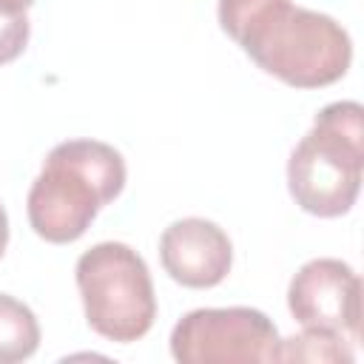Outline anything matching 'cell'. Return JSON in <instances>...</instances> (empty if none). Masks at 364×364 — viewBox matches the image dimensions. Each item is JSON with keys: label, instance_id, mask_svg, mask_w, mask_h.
<instances>
[{"label": "cell", "instance_id": "9", "mask_svg": "<svg viewBox=\"0 0 364 364\" xmlns=\"http://www.w3.org/2000/svg\"><path fill=\"white\" fill-rule=\"evenodd\" d=\"M353 361V350L341 333L304 327V333L279 341V361Z\"/></svg>", "mask_w": 364, "mask_h": 364}, {"label": "cell", "instance_id": "11", "mask_svg": "<svg viewBox=\"0 0 364 364\" xmlns=\"http://www.w3.org/2000/svg\"><path fill=\"white\" fill-rule=\"evenodd\" d=\"M6 245H9V216H6V208L0 205V256L6 253Z\"/></svg>", "mask_w": 364, "mask_h": 364}, {"label": "cell", "instance_id": "12", "mask_svg": "<svg viewBox=\"0 0 364 364\" xmlns=\"http://www.w3.org/2000/svg\"><path fill=\"white\" fill-rule=\"evenodd\" d=\"M0 3H3V6H9V9H17V11H26V9H28V6L34 3V0H0Z\"/></svg>", "mask_w": 364, "mask_h": 364}, {"label": "cell", "instance_id": "4", "mask_svg": "<svg viewBox=\"0 0 364 364\" xmlns=\"http://www.w3.org/2000/svg\"><path fill=\"white\" fill-rule=\"evenodd\" d=\"M77 290L85 321L108 341L131 344L156 318V296L145 259L125 242H100L77 259Z\"/></svg>", "mask_w": 364, "mask_h": 364}, {"label": "cell", "instance_id": "1", "mask_svg": "<svg viewBox=\"0 0 364 364\" xmlns=\"http://www.w3.org/2000/svg\"><path fill=\"white\" fill-rule=\"evenodd\" d=\"M222 31L270 77L293 88L338 82L353 63V40L330 14L290 0H219Z\"/></svg>", "mask_w": 364, "mask_h": 364}, {"label": "cell", "instance_id": "2", "mask_svg": "<svg viewBox=\"0 0 364 364\" xmlns=\"http://www.w3.org/2000/svg\"><path fill=\"white\" fill-rule=\"evenodd\" d=\"M122 154L100 139H68L48 151L43 171L31 182L26 213L34 233L51 245L77 242L100 208L125 188Z\"/></svg>", "mask_w": 364, "mask_h": 364}, {"label": "cell", "instance_id": "10", "mask_svg": "<svg viewBox=\"0 0 364 364\" xmlns=\"http://www.w3.org/2000/svg\"><path fill=\"white\" fill-rule=\"evenodd\" d=\"M28 31L31 26H28L26 11H17L0 3V65L17 60L26 51Z\"/></svg>", "mask_w": 364, "mask_h": 364}, {"label": "cell", "instance_id": "8", "mask_svg": "<svg viewBox=\"0 0 364 364\" xmlns=\"http://www.w3.org/2000/svg\"><path fill=\"white\" fill-rule=\"evenodd\" d=\"M40 347V324L28 304L0 293V364L26 361Z\"/></svg>", "mask_w": 364, "mask_h": 364}, {"label": "cell", "instance_id": "7", "mask_svg": "<svg viewBox=\"0 0 364 364\" xmlns=\"http://www.w3.org/2000/svg\"><path fill=\"white\" fill-rule=\"evenodd\" d=\"M159 259L173 282L202 290L225 282L233 264V245L216 222L188 216L162 230Z\"/></svg>", "mask_w": 364, "mask_h": 364}, {"label": "cell", "instance_id": "5", "mask_svg": "<svg viewBox=\"0 0 364 364\" xmlns=\"http://www.w3.org/2000/svg\"><path fill=\"white\" fill-rule=\"evenodd\" d=\"M279 330L253 307H199L171 330V355L182 364L279 361Z\"/></svg>", "mask_w": 364, "mask_h": 364}, {"label": "cell", "instance_id": "3", "mask_svg": "<svg viewBox=\"0 0 364 364\" xmlns=\"http://www.w3.org/2000/svg\"><path fill=\"white\" fill-rule=\"evenodd\" d=\"M364 173V108L353 100L324 105L313 128L287 159V188L304 213L344 216L361 188Z\"/></svg>", "mask_w": 364, "mask_h": 364}, {"label": "cell", "instance_id": "6", "mask_svg": "<svg viewBox=\"0 0 364 364\" xmlns=\"http://www.w3.org/2000/svg\"><path fill=\"white\" fill-rule=\"evenodd\" d=\"M287 307L301 327L330 330L358 341L361 279L341 259H310L287 287Z\"/></svg>", "mask_w": 364, "mask_h": 364}]
</instances>
